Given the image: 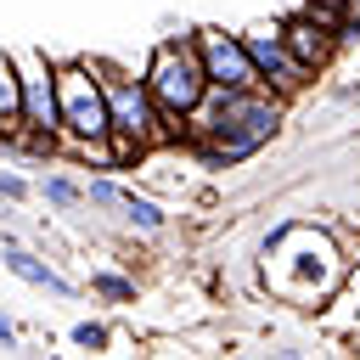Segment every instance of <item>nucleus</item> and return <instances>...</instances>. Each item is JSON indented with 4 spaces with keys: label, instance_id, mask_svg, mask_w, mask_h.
Returning a JSON list of instances; mask_svg holds the SVG:
<instances>
[{
    "label": "nucleus",
    "instance_id": "f257e3e1",
    "mask_svg": "<svg viewBox=\"0 0 360 360\" xmlns=\"http://www.w3.org/2000/svg\"><path fill=\"white\" fill-rule=\"evenodd\" d=\"M281 118H287V96H276L270 84H242V90L208 84L197 112L180 124V146H191L208 169H231L248 163L259 146H270L281 135Z\"/></svg>",
    "mask_w": 360,
    "mask_h": 360
},
{
    "label": "nucleus",
    "instance_id": "f03ea898",
    "mask_svg": "<svg viewBox=\"0 0 360 360\" xmlns=\"http://www.w3.org/2000/svg\"><path fill=\"white\" fill-rule=\"evenodd\" d=\"M349 270L354 264L343 259V248H338V236L326 225L281 219L259 242V281H264V292H276L292 309H321Z\"/></svg>",
    "mask_w": 360,
    "mask_h": 360
},
{
    "label": "nucleus",
    "instance_id": "7ed1b4c3",
    "mask_svg": "<svg viewBox=\"0 0 360 360\" xmlns=\"http://www.w3.org/2000/svg\"><path fill=\"white\" fill-rule=\"evenodd\" d=\"M152 101L163 107V118L174 124V141H180V124L197 112V101L208 96V73H202V56H197V39L191 34H174V39H158V51L146 56L141 68Z\"/></svg>",
    "mask_w": 360,
    "mask_h": 360
},
{
    "label": "nucleus",
    "instance_id": "20e7f679",
    "mask_svg": "<svg viewBox=\"0 0 360 360\" xmlns=\"http://www.w3.org/2000/svg\"><path fill=\"white\" fill-rule=\"evenodd\" d=\"M90 62H96V73H101L107 124H112L118 135H135V141H146L152 152L174 146V124H169V118H163V107L152 101L146 79H141V73H129V68H118V62H101V56H90Z\"/></svg>",
    "mask_w": 360,
    "mask_h": 360
},
{
    "label": "nucleus",
    "instance_id": "39448f33",
    "mask_svg": "<svg viewBox=\"0 0 360 360\" xmlns=\"http://www.w3.org/2000/svg\"><path fill=\"white\" fill-rule=\"evenodd\" d=\"M56 124L62 135L73 141H101L112 124H107V96H101V73L90 56H73V62H56Z\"/></svg>",
    "mask_w": 360,
    "mask_h": 360
},
{
    "label": "nucleus",
    "instance_id": "423d86ee",
    "mask_svg": "<svg viewBox=\"0 0 360 360\" xmlns=\"http://www.w3.org/2000/svg\"><path fill=\"white\" fill-rule=\"evenodd\" d=\"M11 62H17V90H22V129L56 141L62 135V124H56V56L17 51Z\"/></svg>",
    "mask_w": 360,
    "mask_h": 360
},
{
    "label": "nucleus",
    "instance_id": "0eeeda50",
    "mask_svg": "<svg viewBox=\"0 0 360 360\" xmlns=\"http://www.w3.org/2000/svg\"><path fill=\"white\" fill-rule=\"evenodd\" d=\"M242 45H248V56H253V68H259V84H270L276 96H298L304 84H309V73L298 68V56L287 51V39H281V22H248L242 28Z\"/></svg>",
    "mask_w": 360,
    "mask_h": 360
},
{
    "label": "nucleus",
    "instance_id": "6e6552de",
    "mask_svg": "<svg viewBox=\"0 0 360 360\" xmlns=\"http://www.w3.org/2000/svg\"><path fill=\"white\" fill-rule=\"evenodd\" d=\"M191 39H197V56H202L208 84H219V90L259 84V68H253V56H248L242 34H225V28H197Z\"/></svg>",
    "mask_w": 360,
    "mask_h": 360
},
{
    "label": "nucleus",
    "instance_id": "1a4fd4ad",
    "mask_svg": "<svg viewBox=\"0 0 360 360\" xmlns=\"http://www.w3.org/2000/svg\"><path fill=\"white\" fill-rule=\"evenodd\" d=\"M281 39H287V51L298 56V68H304L309 79L326 73L332 56H338V45H343V34H338L332 22H321V17H309V11L287 17V22H281Z\"/></svg>",
    "mask_w": 360,
    "mask_h": 360
},
{
    "label": "nucleus",
    "instance_id": "9d476101",
    "mask_svg": "<svg viewBox=\"0 0 360 360\" xmlns=\"http://www.w3.org/2000/svg\"><path fill=\"white\" fill-rule=\"evenodd\" d=\"M315 315H321V326H326L332 338H360V270H349V276L338 281V292H332Z\"/></svg>",
    "mask_w": 360,
    "mask_h": 360
},
{
    "label": "nucleus",
    "instance_id": "9b49d317",
    "mask_svg": "<svg viewBox=\"0 0 360 360\" xmlns=\"http://www.w3.org/2000/svg\"><path fill=\"white\" fill-rule=\"evenodd\" d=\"M17 135H22V90H17L11 51H0V146H11Z\"/></svg>",
    "mask_w": 360,
    "mask_h": 360
},
{
    "label": "nucleus",
    "instance_id": "f8f14e48",
    "mask_svg": "<svg viewBox=\"0 0 360 360\" xmlns=\"http://www.w3.org/2000/svg\"><path fill=\"white\" fill-rule=\"evenodd\" d=\"M6 270L22 276L28 287H45V292H56V298H73V287H68L45 259H34V253H22V248H11V242H6Z\"/></svg>",
    "mask_w": 360,
    "mask_h": 360
},
{
    "label": "nucleus",
    "instance_id": "ddd939ff",
    "mask_svg": "<svg viewBox=\"0 0 360 360\" xmlns=\"http://www.w3.org/2000/svg\"><path fill=\"white\" fill-rule=\"evenodd\" d=\"M118 208H124V219H129L135 231H146V236H158V231L169 225V214H163L152 197H141L135 186H118Z\"/></svg>",
    "mask_w": 360,
    "mask_h": 360
},
{
    "label": "nucleus",
    "instance_id": "4468645a",
    "mask_svg": "<svg viewBox=\"0 0 360 360\" xmlns=\"http://www.w3.org/2000/svg\"><path fill=\"white\" fill-rule=\"evenodd\" d=\"M39 197H45L51 208H73V202H84V186H73L68 174H45V186H39Z\"/></svg>",
    "mask_w": 360,
    "mask_h": 360
},
{
    "label": "nucleus",
    "instance_id": "2eb2a0df",
    "mask_svg": "<svg viewBox=\"0 0 360 360\" xmlns=\"http://www.w3.org/2000/svg\"><path fill=\"white\" fill-rule=\"evenodd\" d=\"M90 287H96L101 298H112V304H129V298H135V281H129V276H112V270H101Z\"/></svg>",
    "mask_w": 360,
    "mask_h": 360
},
{
    "label": "nucleus",
    "instance_id": "dca6fc26",
    "mask_svg": "<svg viewBox=\"0 0 360 360\" xmlns=\"http://www.w3.org/2000/svg\"><path fill=\"white\" fill-rule=\"evenodd\" d=\"M68 338H73L79 349H107V343H112V338H107V326H96V321H79Z\"/></svg>",
    "mask_w": 360,
    "mask_h": 360
},
{
    "label": "nucleus",
    "instance_id": "f3484780",
    "mask_svg": "<svg viewBox=\"0 0 360 360\" xmlns=\"http://www.w3.org/2000/svg\"><path fill=\"white\" fill-rule=\"evenodd\" d=\"M0 197H6V202L28 197V180H22V174H11V169H0Z\"/></svg>",
    "mask_w": 360,
    "mask_h": 360
},
{
    "label": "nucleus",
    "instance_id": "a211bd4d",
    "mask_svg": "<svg viewBox=\"0 0 360 360\" xmlns=\"http://www.w3.org/2000/svg\"><path fill=\"white\" fill-rule=\"evenodd\" d=\"M0 349H17V326H11L6 315H0Z\"/></svg>",
    "mask_w": 360,
    "mask_h": 360
}]
</instances>
